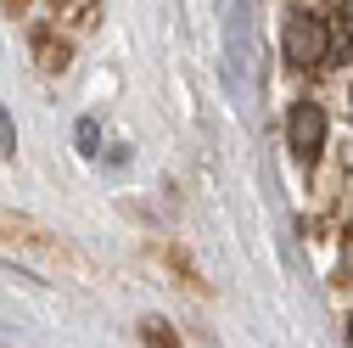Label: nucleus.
<instances>
[{
	"label": "nucleus",
	"instance_id": "4",
	"mask_svg": "<svg viewBox=\"0 0 353 348\" xmlns=\"http://www.w3.org/2000/svg\"><path fill=\"white\" fill-rule=\"evenodd\" d=\"M146 342H152V348H180V342L168 337V326H163V320H146Z\"/></svg>",
	"mask_w": 353,
	"mask_h": 348
},
{
	"label": "nucleus",
	"instance_id": "2",
	"mask_svg": "<svg viewBox=\"0 0 353 348\" xmlns=\"http://www.w3.org/2000/svg\"><path fill=\"white\" fill-rule=\"evenodd\" d=\"M286 129H292L297 157H314V152L325 146V113H320L314 102H297V107L286 113Z\"/></svg>",
	"mask_w": 353,
	"mask_h": 348
},
{
	"label": "nucleus",
	"instance_id": "1",
	"mask_svg": "<svg viewBox=\"0 0 353 348\" xmlns=\"http://www.w3.org/2000/svg\"><path fill=\"white\" fill-rule=\"evenodd\" d=\"M286 57L314 68L325 57V28H320V12H286Z\"/></svg>",
	"mask_w": 353,
	"mask_h": 348
},
{
	"label": "nucleus",
	"instance_id": "3",
	"mask_svg": "<svg viewBox=\"0 0 353 348\" xmlns=\"http://www.w3.org/2000/svg\"><path fill=\"white\" fill-rule=\"evenodd\" d=\"M320 28H325V57L331 62H353V12L336 6L331 17H320Z\"/></svg>",
	"mask_w": 353,
	"mask_h": 348
}]
</instances>
